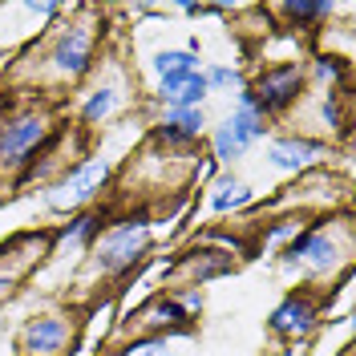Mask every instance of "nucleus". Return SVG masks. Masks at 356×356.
<instances>
[{"label": "nucleus", "mask_w": 356, "mask_h": 356, "mask_svg": "<svg viewBox=\"0 0 356 356\" xmlns=\"http://www.w3.org/2000/svg\"><path fill=\"white\" fill-rule=\"evenodd\" d=\"M29 8L41 13V17H53V13H57V4H49V0H44V4H29Z\"/></svg>", "instance_id": "412c9836"}, {"label": "nucleus", "mask_w": 356, "mask_h": 356, "mask_svg": "<svg viewBox=\"0 0 356 356\" xmlns=\"http://www.w3.org/2000/svg\"><path fill=\"white\" fill-rule=\"evenodd\" d=\"M146 247H150V222L126 219V222H118V227H110L106 235L93 239V259H89V267L97 275H118V271L134 267V259Z\"/></svg>", "instance_id": "f257e3e1"}, {"label": "nucleus", "mask_w": 356, "mask_h": 356, "mask_svg": "<svg viewBox=\"0 0 356 356\" xmlns=\"http://www.w3.org/2000/svg\"><path fill=\"white\" fill-rule=\"evenodd\" d=\"M324 154V142H308V138H280V142H271V166L275 170H304L308 162Z\"/></svg>", "instance_id": "1a4fd4ad"}, {"label": "nucleus", "mask_w": 356, "mask_h": 356, "mask_svg": "<svg viewBox=\"0 0 356 356\" xmlns=\"http://www.w3.org/2000/svg\"><path fill=\"white\" fill-rule=\"evenodd\" d=\"M211 89H207V81H202V73H195V77H186V86L175 89L170 97H166V106L170 110H202V97H207Z\"/></svg>", "instance_id": "f8f14e48"}, {"label": "nucleus", "mask_w": 356, "mask_h": 356, "mask_svg": "<svg viewBox=\"0 0 356 356\" xmlns=\"http://www.w3.org/2000/svg\"><path fill=\"white\" fill-rule=\"evenodd\" d=\"M138 328H186V312L178 300H166V296H158L154 304H146V308L130 316Z\"/></svg>", "instance_id": "9d476101"}, {"label": "nucleus", "mask_w": 356, "mask_h": 356, "mask_svg": "<svg viewBox=\"0 0 356 356\" xmlns=\"http://www.w3.org/2000/svg\"><path fill=\"white\" fill-rule=\"evenodd\" d=\"M166 126H175L182 138H199L202 126H207V118H202V110H166Z\"/></svg>", "instance_id": "4468645a"}, {"label": "nucleus", "mask_w": 356, "mask_h": 356, "mask_svg": "<svg viewBox=\"0 0 356 356\" xmlns=\"http://www.w3.org/2000/svg\"><path fill=\"white\" fill-rule=\"evenodd\" d=\"M102 182H106V162H86V166H77L65 182H57L53 191H49V207L53 211H73V207H81L89 202L97 191H102Z\"/></svg>", "instance_id": "39448f33"}, {"label": "nucleus", "mask_w": 356, "mask_h": 356, "mask_svg": "<svg viewBox=\"0 0 356 356\" xmlns=\"http://www.w3.org/2000/svg\"><path fill=\"white\" fill-rule=\"evenodd\" d=\"M332 8L328 4H308V0H296V4H288V17L291 21H320V17H328Z\"/></svg>", "instance_id": "a211bd4d"}, {"label": "nucleus", "mask_w": 356, "mask_h": 356, "mask_svg": "<svg viewBox=\"0 0 356 356\" xmlns=\"http://www.w3.org/2000/svg\"><path fill=\"white\" fill-rule=\"evenodd\" d=\"M44 134H49V122H44V113H37V110L0 122V166L24 162V158L44 142Z\"/></svg>", "instance_id": "20e7f679"}, {"label": "nucleus", "mask_w": 356, "mask_h": 356, "mask_svg": "<svg viewBox=\"0 0 356 356\" xmlns=\"http://www.w3.org/2000/svg\"><path fill=\"white\" fill-rule=\"evenodd\" d=\"M312 324H316V300L304 296V291L288 296L275 308V316H271V332L275 336H304V332H312Z\"/></svg>", "instance_id": "6e6552de"}, {"label": "nucleus", "mask_w": 356, "mask_h": 356, "mask_svg": "<svg viewBox=\"0 0 356 356\" xmlns=\"http://www.w3.org/2000/svg\"><path fill=\"white\" fill-rule=\"evenodd\" d=\"M154 73L158 77H191V73H199V57H195V49H170V53H158L154 57Z\"/></svg>", "instance_id": "9b49d317"}, {"label": "nucleus", "mask_w": 356, "mask_h": 356, "mask_svg": "<svg viewBox=\"0 0 356 356\" xmlns=\"http://www.w3.org/2000/svg\"><path fill=\"white\" fill-rule=\"evenodd\" d=\"M243 202H251V191H247L239 178H222L219 195L211 199V207H215V211H231V207H243Z\"/></svg>", "instance_id": "ddd939ff"}, {"label": "nucleus", "mask_w": 356, "mask_h": 356, "mask_svg": "<svg viewBox=\"0 0 356 356\" xmlns=\"http://www.w3.org/2000/svg\"><path fill=\"white\" fill-rule=\"evenodd\" d=\"M69 336H73V328H69L65 316H37V320L24 324L21 348L29 356H61L69 344Z\"/></svg>", "instance_id": "423d86ee"}, {"label": "nucleus", "mask_w": 356, "mask_h": 356, "mask_svg": "<svg viewBox=\"0 0 356 356\" xmlns=\"http://www.w3.org/2000/svg\"><path fill=\"white\" fill-rule=\"evenodd\" d=\"M243 154V146L235 142V134H231V126L222 122L219 130H215V158H222V162H231V158Z\"/></svg>", "instance_id": "f3484780"}, {"label": "nucleus", "mask_w": 356, "mask_h": 356, "mask_svg": "<svg viewBox=\"0 0 356 356\" xmlns=\"http://www.w3.org/2000/svg\"><path fill=\"white\" fill-rule=\"evenodd\" d=\"M202 81H207V89H231V86H239V73L227 65H215L211 73H202Z\"/></svg>", "instance_id": "6ab92c4d"}, {"label": "nucleus", "mask_w": 356, "mask_h": 356, "mask_svg": "<svg viewBox=\"0 0 356 356\" xmlns=\"http://www.w3.org/2000/svg\"><path fill=\"white\" fill-rule=\"evenodd\" d=\"M344 255H336V243L324 231H308V235H300V239H291L284 247V264H312V267H320V271H328Z\"/></svg>", "instance_id": "0eeeda50"}, {"label": "nucleus", "mask_w": 356, "mask_h": 356, "mask_svg": "<svg viewBox=\"0 0 356 356\" xmlns=\"http://www.w3.org/2000/svg\"><path fill=\"white\" fill-rule=\"evenodd\" d=\"M300 89H304V69L300 65H275V69H264V73L255 77V86H247V97H251L255 113L267 118V113L288 110L291 102L300 97Z\"/></svg>", "instance_id": "7ed1b4c3"}, {"label": "nucleus", "mask_w": 356, "mask_h": 356, "mask_svg": "<svg viewBox=\"0 0 356 356\" xmlns=\"http://www.w3.org/2000/svg\"><path fill=\"white\" fill-rule=\"evenodd\" d=\"M93 61V29L89 24H65L53 44H49V53H44L41 65L57 77V81H77L81 73L89 69Z\"/></svg>", "instance_id": "f03ea898"}, {"label": "nucleus", "mask_w": 356, "mask_h": 356, "mask_svg": "<svg viewBox=\"0 0 356 356\" xmlns=\"http://www.w3.org/2000/svg\"><path fill=\"white\" fill-rule=\"evenodd\" d=\"M113 106H118V89H110V86H106V89H93V97L86 102L81 118H86V122H97V118H106Z\"/></svg>", "instance_id": "dca6fc26"}, {"label": "nucleus", "mask_w": 356, "mask_h": 356, "mask_svg": "<svg viewBox=\"0 0 356 356\" xmlns=\"http://www.w3.org/2000/svg\"><path fill=\"white\" fill-rule=\"evenodd\" d=\"M21 271H24V267H4V259H0V296H8V291L17 288Z\"/></svg>", "instance_id": "aec40b11"}, {"label": "nucleus", "mask_w": 356, "mask_h": 356, "mask_svg": "<svg viewBox=\"0 0 356 356\" xmlns=\"http://www.w3.org/2000/svg\"><path fill=\"white\" fill-rule=\"evenodd\" d=\"M97 235H102V215H93V211L77 215V219L65 227V239H73V243H93Z\"/></svg>", "instance_id": "2eb2a0df"}]
</instances>
